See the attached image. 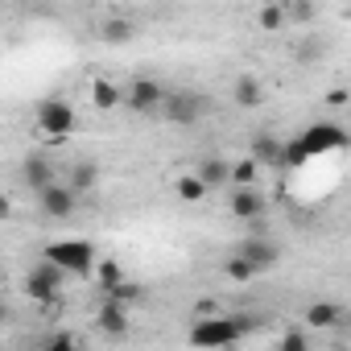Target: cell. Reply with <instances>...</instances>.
Segmentation results:
<instances>
[{"label":"cell","instance_id":"obj_19","mask_svg":"<svg viewBox=\"0 0 351 351\" xmlns=\"http://www.w3.org/2000/svg\"><path fill=\"white\" fill-rule=\"evenodd\" d=\"M91 104H95L99 112H112V108L120 104V87H116L112 79H95V83H91Z\"/></svg>","mask_w":351,"mask_h":351},{"label":"cell","instance_id":"obj_2","mask_svg":"<svg viewBox=\"0 0 351 351\" xmlns=\"http://www.w3.org/2000/svg\"><path fill=\"white\" fill-rule=\"evenodd\" d=\"M244 335L248 330H244L240 314H232V318H203V322H195L191 343L195 347H228V343H240Z\"/></svg>","mask_w":351,"mask_h":351},{"label":"cell","instance_id":"obj_24","mask_svg":"<svg viewBox=\"0 0 351 351\" xmlns=\"http://www.w3.org/2000/svg\"><path fill=\"white\" fill-rule=\"evenodd\" d=\"M256 169H261V161H256V157L236 161V165H232V186H252V182H256Z\"/></svg>","mask_w":351,"mask_h":351},{"label":"cell","instance_id":"obj_17","mask_svg":"<svg viewBox=\"0 0 351 351\" xmlns=\"http://www.w3.org/2000/svg\"><path fill=\"white\" fill-rule=\"evenodd\" d=\"M95 182H99V169H95L91 161H79V165H71V173H66V186H71L75 195H87Z\"/></svg>","mask_w":351,"mask_h":351},{"label":"cell","instance_id":"obj_6","mask_svg":"<svg viewBox=\"0 0 351 351\" xmlns=\"http://www.w3.org/2000/svg\"><path fill=\"white\" fill-rule=\"evenodd\" d=\"M165 95H169V91H165V83H161V79L141 75V79H132V83H128L124 104H128L132 112H141V116H145V112H157V108L165 104Z\"/></svg>","mask_w":351,"mask_h":351},{"label":"cell","instance_id":"obj_28","mask_svg":"<svg viewBox=\"0 0 351 351\" xmlns=\"http://www.w3.org/2000/svg\"><path fill=\"white\" fill-rule=\"evenodd\" d=\"M108 298H120V302H128V306H132V302H136V298H141V285H136V281H128V277H124V281H120V285H116V289H112V293H108Z\"/></svg>","mask_w":351,"mask_h":351},{"label":"cell","instance_id":"obj_26","mask_svg":"<svg viewBox=\"0 0 351 351\" xmlns=\"http://www.w3.org/2000/svg\"><path fill=\"white\" fill-rule=\"evenodd\" d=\"M310 161V149H306V141L298 136V141H285V165H306Z\"/></svg>","mask_w":351,"mask_h":351},{"label":"cell","instance_id":"obj_1","mask_svg":"<svg viewBox=\"0 0 351 351\" xmlns=\"http://www.w3.org/2000/svg\"><path fill=\"white\" fill-rule=\"evenodd\" d=\"M46 256L58 261L71 277H91L95 273V248H91V240H54V244H46Z\"/></svg>","mask_w":351,"mask_h":351},{"label":"cell","instance_id":"obj_5","mask_svg":"<svg viewBox=\"0 0 351 351\" xmlns=\"http://www.w3.org/2000/svg\"><path fill=\"white\" fill-rule=\"evenodd\" d=\"M203 112H207V99L195 95V91H169L165 104H161V116H165V124H173V128H191V124H199Z\"/></svg>","mask_w":351,"mask_h":351},{"label":"cell","instance_id":"obj_16","mask_svg":"<svg viewBox=\"0 0 351 351\" xmlns=\"http://www.w3.org/2000/svg\"><path fill=\"white\" fill-rule=\"evenodd\" d=\"M248 157H256L261 165H285V141H277V136H256L252 149H248Z\"/></svg>","mask_w":351,"mask_h":351},{"label":"cell","instance_id":"obj_8","mask_svg":"<svg viewBox=\"0 0 351 351\" xmlns=\"http://www.w3.org/2000/svg\"><path fill=\"white\" fill-rule=\"evenodd\" d=\"M75 203H79V195H75L66 182H54V186H46V191L38 195V207H42V215H50V219H71V215H75Z\"/></svg>","mask_w":351,"mask_h":351},{"label":"cell","instance_id":"obj_13","mask_svg":"<svg viewBox=\"0 0 351 351\" xmlns=\"http://www.w3.org/2000/svg\"><path fill=\"white\" fill-rule=\"evenodd\" d=\"M136 38V21H128V17H108V21H99V42H108V46H128Z\"/></svg>","mask_w":351,"mask_h":351},{"label":"cell","instance_id":"obj_22","mask_svg":"<svg viewBox=\"0 0 351 351\" xmlns=\"http://www.w3.org/2000/svg\"><path fill=\"white\" fill-rule=\"evenodd\" d=\"M285 21H289L285 5H265V9L256 13V25H261L265 34H277V29H285Z\"/></svg>","mask_w":351,"mask_h":351},{"label":"cell","instance_id":"obj_21","mask_svg":"<svg viewBox=\"0 0 351 351\" xmlns=\"http://www.w3.org/2000/svg\"><path fill=\"white\" fill-rule=\"evenodd\" d=\"M173 186H178V199H186V203H199V199L211 191V186L199 178V169H195V173H182V178L173 182Z\"/></svg>","mask_w":351,"mask_h":351},{"label":"cell","instance_id":"obj_7","mask_svg":"<svg viewBox=\"0 0 351 351\" xmlns=\"http://www.w3.org/2000/svg\"><path fill=\"white\" fill-rule=\"evenodd\" d=\"M302 141H306L310 157H318V153H335V149H343V145H347V132H343L339 124L322 120V124H310V128L302 132Z\"/></svg>","mask_w":351,"mask_h":351},{"label":"cell","instance_id":"obj_10","mask_svg":"<svg viewBox=\"0 0 351 351\" xmlns=\"http://www.w3.org/2000/svg\"><path fill=\"white\" fill-rule=\"evenodd\" d=\"M228 207H232V215H236V219H261V215L269 211L265 195H256L252 186H236V191H232V199H228Z\"/></svg>","mask_w":351,"mask_h":351},{"label":"cell","instance_id":"obj_3","mask_svg":"<svg viewBox=\"0 0 351 351\" xmlns=\"http://www.w3.org/2000/svg\"><path fill=\"white\" fill-rule=\"evenodd\" d=\"M34 124L50 136V141H66L75 132V108L66 99H42L34 112Z\"/></svg>","mask_w":351,"mask_h":351},{"label":"cell","instance_id":"obj_20","mask_svg":"<svg viewBox=\"0 0 351 351\" xmlns=\"http://www.w3.org/2000/svg\"><path fill=\"white\" fill-rule=\"evenodd\" d=\"M223 273H228L232 281H252V277H256L261 269H256V265H252V261H248L244 252H232V256L223 261Z\"/></svg>","mask_w":351,"mask_h":351},{"label":"cell","instance_id":"obj_12","mask_svg":"<svg viewBox=\"0 0 351 351\" xmlns=\"http://www.w3.org/2000/svg\"><path fill=\"white\" fill-rule=\"evenodd\" d=\"M128 302H120V298H108L104 306H99V330L104 335H112V339H120V335H128Z\"/></svg>","mask_w":351,"mask_h":351},{"label":"cell","instance_id":"obj_30","mask_svg":"<svg viewBox=\"0 0 351 351\" xmlns=\"http://www.w3.org/2000/svg\"><path fill=\"white\" fill-rule=\"evenodd\" d=\"M326 104H335V108H339V104H347V91H343V87H335V91L326 95Z\"/></svg>","mask_w":351,"mask_h":351},{"label":"cell","instance_id":"obj_27","mask_svg":"<svg viewBox=\"0 0 351 351\" xmlns=\"http://www.w3.org/2000/svg\"><path fill=\"white\" fill-rule=\"evenodd\" d=\"M42 347H46V351H75V347H79V339H75L71 330H58V335H50Z\"/></svg>","mask_w":351,"mask_h":351},{"label":"cell","instance_id":"obj_11","mask_svg":"<svg viewBox=\"0 0 351 351\" xmlns=\"http://www.w3.org/2000/svg\"><path fill=\"white\" fill-rule=\"evenodd\" d=\"M236 252H244L261 273H265V269H273V265H277V256H281V252H277V244H273L269 236H248V240H240V244H236Z\"/></svg>","mask_w":351,"mask_h":351},{"label":"cell","instance_id":"obj_9","mask_svg":"<svg viewBox=\"0 0 351 351\" xmlns=\"http://www.w3.org/2000/svg\"><path fill=\"white\" fill-rule=\"evenodd\" d=\"M21 182H25L34 195H42V191H46V186H54L58 178H54V165H50L46 157L29 153V157H25V165H21Z\"/></svg>","mask_w":351,"mask_h":351},{"label":"cell","instance_id":"obj_29","mask_svg":"<svg viewBox=\"0 0 351 351\" xmlns=\"http://www.w3.org/2000/svg\"><path fill=\"white\" fill-rule=\"evenodd\" d=\"M306 343H310L306 330H285L281 335V351H306Z\"/></svg>","mask_w":351,"mask_h":351},{"label":"cell","instance_id":"obj_23","mask_svg":"<svg viewBox=\"0 0 351 351\" xmlns=\"http://www.w3.org/2000/svg\"><path fill=\"white\" fill-rule=\"evenodd\" d=\"M95 281H99V289H104V293H112V289L124 281V269H120L116 261H99V269H95Z\"/></svg>","mask_w":351,"mask_h":351},{"label":"cell","instance_id":"obj_15","mask_svg":"<svg viewBox=\"0 0 351 351\" xmlns=\"http://www.w3.org/2000/svg\"><path fill=\"white\" fill-rule=\"evenodd\" d=\"M199 178L215 191V186H232V161H223V157H203L199 161Z\"/></svg>","mask_w":351,"mask_h":351},{"label":"cell","instance_id":"obj_18","mask_svg":"<svg viewBox=\"0 0 351 351\" xmlns=\"http://www.w3.org/2000/svg\"><path fill=\"white\" fill-rule=\"evenodd\" d=\"M343 318V310L335 306V302H314L310 310H306V326H314V330H326V326H335Z\"/></svg>","mask_w":351,"mask_h":351},{"label":"cell","instance_id":"obj_14","mask_svg":"<svg viewBox=\"0 0 351 351\" xmlns=\"http://www.w3.org/2000/svg\"><path fill=\"white\" fill-rule=\"evenodd\" d=\"M232 99L240 104V108H265V83L261 79H252V75H240L236 79V87H232Z\"/></svg>","mask_w":351,"mask_h":351},{"label":"cell","instance_id":"obj_25","mask_svg":"<svg viewBox=\"0 0 351 351\" xmlns=\"http://www.w3.org/2000/svg\"><path fill=\"white\" fill-rule=\"evenodd\" d=\"M285 13H289V21H293V25H310L318 9H314V0H289Z\"/></svg>","mask_w":351,"mask_h":351},{"label":"cell","instance_id":"obj_4","mask_svg":"<svg viewBox=\"0 0 351 351\" xmlns=\"http://www.w3.org/2000/svg\"><path fill=\"white\" fill-rule=\"evenodd\" d=\"M66 269L58 265V261H42L38 269H29V277H25V293L34 298V302H54L58 293H62V285H66Z\"/></svg>","mask_w":351,"mask_h":351}]
</instances>
